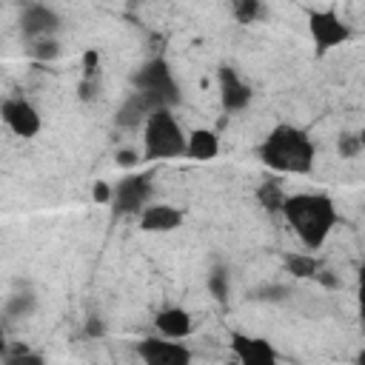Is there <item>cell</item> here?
Returning a JSON list of instances; mask_svg holds the SVG:
<instances>
[{"mask_svg":"<svg viewBox=\"0 0 365 365\" xmlns=\"http://www.w3.org/2000/svg\"><path fill=\"white\" fill-rule=\"evenodd\" d=\"M282 220L294 231V237L314 254L328 242V237L339 225V211H336V202L328 194L299 191V194L285 197Z\"/></svg>","mask_w":365,"mask_h":365,"instance_id":"6da1fadb","label":"cell"},{"mask_svg":"<svg viewBox=\"0 0 365 365\" xmlns=\"http://www.w3.org/2000/svg\"><path fill=\"white\" fill-rule=\"evenodd\" d=\"M257 157L262 160L265 168L277 174L308 177L317 165V145L305 128L291 123H277L257 145Z\"/></svg>","mask_w":365,"mask_h":365,"instance_id":"7a4b0ae2","label":"cell"},{"mask_svg":"<svg viewBox=\"0 0 365 365\" xmlns=\"http://www.w3.org/2000/svg\"><path fill=\"white\" fill-rule=\"evenodd\" d=\"M188 151V131H182L174 108H157L143 125V160H182Z\"/></svg>","mask_w":365,"mask_h":365,"instance_id":"3957f363","label":"cell"},{"mask_svg":"<svg viewBox=\"0 0 365 365\" xmlns=\"http://www.w3.org/2000/svg\"><path fill=\"white\" fill-rule=\"evenodd\" d=\"M131 88L140 91V94L154 106V111H157V108H174V106L182 100L177 74H174V68H171V63H168L165 57H151V60H145V63L131 74Z\"/></svg>","mask_w":365,"mask_h":365,"instance_id":"277c9868","label":"cell"},{"mask_svg":"<svg viewBox=\"0 0 365 365\" xmlns=\"http://www.w3.org/2000/svg\"><path fill=\"white\" fill-rule=\"evenodd\" d=\"M151 174H125L114 182L111 211L117 217H140L145 205H151Z\"/></svg>","mask_w":365,"mask_h":365,"instance_id":"5b68a950","label":"cell"},{"mask_svg":"<svg viewBox=\"0 0 365 365\" xmlns=\"http://www.w3.org/2000/svg\"><path fill=\"white\" fill-rule=\"evenodd\" d=\"M308 34H311L317 51L325 54L351 40V26L334 9H314L308 14Z\"/></svg>","mask_w":365,"mask_h":365,"instance_id":"8992f818","label":"cell"},{"mask_svg":"<svg viewBox=\"0 0 365 365\" xmlns=\"http://www.w3.org/2000/svg\"><path fill=\"white\" fill-rule=\"evenodd\" d=\"M134 354L143 365H191L194 354L185 342L165 339V336H143L134 345Z\"/></svg>","mask_w":365,"mask_h":365,"instance_id":"52a82bcc","label":"cell"},{"mask_svg":"<svg viewBox=\"0 0 365 365\" xmlns=\"http://www.w3.org/2000/svg\"><path fill=\"white\" fill-rule=\"evenodd\" d=\"M0 117L14 137L31 140L43 131V114L29 97H6L0 106Z\"/></svg>","mask_w":365,"mask_h":365,"instance_id":"ba28073f","label":"cell"},{"mask_svg":"<svg viewBox=\"0 0 365 365\" xmlns=\"http://www.w3.org/2000/svg\"><path fill=\"white\" fill-rule=\"evenodd\" d=\"M17 26H20V34L34 43V40H48L60 31L63 26V17L54 6L48 3H26L17 14Z\"/></svg>","mask_w":365,"mask_h":365,"instance_id":"9c48e42d","label":"cell"},{"mask_svg":"<svg viewBox=\"0 0 365 365\" xmlns=\"http://www.w3.org/2000/svg\"><path fill=\"white\" fill-rule=\"evenodd\" d=\"M228 348L234 354L237 365H279V354L271 339L245 334V331H231L228 334Z\"/></svg>","mask_w":365,"mask_h":365,"instance_id":"30bf717a","label":"cell"},{"mask_svg":"<svg viewBox=\"0 0 365 365\" xmlns=\"http://www.w3.org/2000/svg\"><path fill=\"white\" fill-rule=\"evenodd\" d=\"M217 91H220V106L225 111H245L254 100L251 83L234 68V66H220L217 68Z\"/></svg>","mask_w":365,"mask_h":365,"instance_id":"8fae6325","label":"cell"},{"mask_svg":"<svg viewBox=\"0 0 365 365\" xmlns=\"http://www.w3.org/2000/svg\"><path fill=\"white\" fill-rule=\"evenodd\" d=\"M182 220H185L182 208H177L171 202H151L137 217V225L143 234H171L182 225Z\"/></svg>","mask_w":365,"mask_h":365,"instance_id":"7c38bea8","label":"cell"},{"mask_svg":"<svg viewBox=\"0 0 365 365\" xmlns=\"http://www.w3.org/2000/svg\"><path fill=\"white\" fill-rule=\"evenodd\" d=\"M154 328L160 336L165 339H177V342H185L191 334H194V317L188 308L182 305H165L154 314Z\"/></svg>","mask_w":365,"mask_h":365,"instance_id":"4fadbf2b","label":"cell"},{"mask_svg":"<svg viewBox=\"0 0 365 365\" xmlns=\"http://www.w3.org/2000/svg\"><path fill=\"white\" fill-rule=\"evenodd\" d=\"M151 111H154V106L140 91H128L125 100L120 103L117 114H114V123H117V128H128V131L131 128H143L145 120L151 117Z\"/></svg>","mask_w":365,"mask_h":365,"instance_id":"5bb4252c","label":"cell"},{"mask_svg":"<svg viewBox=\"0 0 365 365\" xmlns=\"http://www.w3.org/2000/svg\"><path fill=\"white\" fill-rule=\"evenodd\" d=\"M220 154V137L211 128H191L188 131V151L185 157L194 163H208Z\"/></svg>","mask_w":365,"mask_h":365,"instance_id":"9a60e30c","label":"cell"},{"mask_svg":"<svg viewBox=\"0 0 365 365\" xmlns=\"http://www.w3.org/2000/svg\"><path fill=\"white\" fill-rule=\"evenodd\" d=\"M282 265H285V274L297 279H317L322 274V262L311 251H288L282 257Z\"/></svg>","mask_w":365,"mask_h":365,"instance_id":"2e32d148","label":"cell"},{"mask_svg":"<svg viewBox=\"0 0 365 365\" xmlns=\"http://www.w3.org/2000/svg\"><path fill=\"white\" fill-rule=\"evenodd\" d=\"M34 311H37V294L29 285H23L20 291H11L3 299V317L11 319V322L14 319H29Z\"/></svg>","mask_w":365,"mask_h":365,"instance_id":"e0dca14e","label":"cell"},{"mask_svg":"<svg viewBox=\"0 0 365 365\" xmlns=\"http://www.w3.org/2000/svg\"><path fill=\"white\" fill-rule=\"evenodd\" d=\"M285 191L279 188V182L274 180H265L257 185V202L262 205L265 214H282V205H285Z\"/></svg>","mask_w":365,"mask_h":365,"instance_id":"ac0fdd59","label":"cell"},{"mask_svg":"<svg viewBox=\"0 0 365 365\" xmlns=\"http://www.w3.org/2000/svg\"><path fill=\"white\" fill-rule=\"evenodd\" d=\"M205 288L208 294L217 299V302H225L228 299V291H231V277H228V268L225 265H214L205 277Z\"/></svg>","mask_w":365,"mask_h":365,"instance_id":"d6986e66","label":"cell"},{"mask_svg":"<svg viewBox=\"0 0 365 365\" xmlns=\"http://www.w3.org/2000/svg\"><path fill=\"white\" fill-rule=\"evenodd\" d=\"M3 365H48V359L43 354L31 351V348L17 345V348H11V351L3 354Z\"/></svg>","mask_w":365,"mask_h":365,"instance_id":"ffe728a7","label":"cell"},{"mask_svg":"<svg viewBox=\"0 0 365 365\" xmlns=\"http://www.w3.org/2000/svg\"><path fill=\"white\" fill-rule=\"evenodd\" d=\"M231 11H234L237 23H257L265 14V6L259 0H234Z\"/></svg>","mask_w":365,"mask_h":365,"instance_id":"44dd1931","label":"cell"},{"mask_svg":"<svg viewBox=\"0 0 365 365\" xmlns=\"http://www.w3.org/2000/svg\"><path fill=\"white\" fill-rule=\"evenodd\" d=\"M29 57L37 60V63H54V60L60 57V43H57L54 37H48V40H34V43H29Z\"/></svg>","mask_w":365,"mask_h":365,"instance_id":"7402d4cb","label":"cell"},{"mask_svg":"<svg viewBox=\"0 0 365 365\" xmlns=\"http://www.w3.org/2000/svg\"><path fill=\"white\" fill-rule=\"evenodd\" d=\"M336 154H339L342 160H351V157L362 154V140H359V131H356V134L342 131V134L336 137Z\"/></svg>","mask_w":365,"mask_h":365,"instance_id":"603a6c76","label":"cell"},{"mask_svg":"<svg viewBox=\"0 0 365 365\" xmlns=\"http://www.w3.org/2000/svg\"><path fill=\"white\" fill-rule=\"evenodd\" d=\"M285 297H288L285 285H262L254 291V299H262V302H282Z\"/></svg>","mask_w":365,"mask_h":365,"instance_id":"cb8c5ba5","label":"cell"},{"mask_svg":"<svg viewBox=\"0 0 365 365\" xmlns=\"http://www.w3.org/2000/svg\"><path fill=\"white\" fill-rule=\"evenodd\" d=\"M114 160H117L120 168H137L143 163V151H137V148H120L114 154Z\"/></svg>","mask_w":365,"mask_h":365,"instance_id":"d4e9b609","label":"cell"},{"mask_svg":"<svg viewBox=\"0 0 365 365\" xmlns=\"http://www.w3.org/2000/svg\"><path fill=\"white\" fill-rule=\"evenodd\" d=\"M97 71H100V51H86L83 54V77L86 80H97Z\"/></svg>","mask_w":365,"mask_h":365,"instance_id":"484cf974","label":"cell"},{"mask_svg":"<svg viewBox=\"0 0 365 365\" xmlns=\"http://www.w3.org/2000/svg\"><path fill=\"white\" fill-rule=\"evenodd\" d=\"M91 197H94V202H100V205H111L114 185H108L106 180H97V182L91 185Z\"/></svg>","mask_w":365,"mask_h":365,"instance_id":"4316f807","label":"cell"},{"mask_svg":"<svg viewBox=\"0 0 365 365\" xmlns=\"http://www.w3.org/2000/svg\"><path fill=\"white\" fill-rule=\"evenodd\" d=\"M356 314H359V322L365 325V265H359L356 271Z\"/></svg>","mask_w":365,"mask_h":365,"instance_id":"83f0119b","label":"cell"},{"mask_svg":"<svg viewBox=\"0 0 365 365\" xmlns=\"http://www.w3.org/2000/svg\"><path fill=\"white\" fill-rule=\"evenodd\" d=\"M83 334H86V336H103V334H106V325H103V319H97V317H88V319H86V328H83Z\"/></svg>","mask_w":365,"mask_h":365,"instance_id":"f1b7e54d","label":"cell"},{"mask_svg":"<svg viewBox=\"0 0 365 365\" xmlns=\"http://www.w3.org/2000/svg\"><path fill=\"white\" fill-rule=\"evenodd\" d=\"M97 97V80H80V100H94Z\"/></svg>","mask_w":365,"mask_h":365,"instance_id":"f546056e","label":"cell"},{"mask_svg":"<svg viewBox=\"0 0 365 365\" xmlns=\"http://www.w3.org/2000/svg\"><path fill=\"white\" fill-rule=\"evenodd\" d=\"M354 365H365V348H359V351H356V356H354Z\"/></svg>","mask_w":365,"mask_h":365,"instance_id":"4dcf8cb0","label":"cell"},{"mask_svg":"<svg viewBox=\"0 0 365 365\" xmlns=\"http://www.w3.org/2000/svg\"><path fill=\"white\" fill-rule=\"evenodd\" d=\"M359 140H362V154H365V128L359 131Z\"/></svg>","mask_w":365,"mask_h":365,"instance_id":"1f68e13d","label":"cell"},{"mask_svg":"<svg viewBox=\"0 0 365 365\" xmlns=\"http://www.w3.org/2000/svg\"><path fill=\"white\" fill-rule=\"evenodd\" d=\"M231 365H237V362H231Z\"/></svg>","mask_w":365,"mask_h":365,"instance_id":"d6a6232c","label":"cell"}]
</instances>
